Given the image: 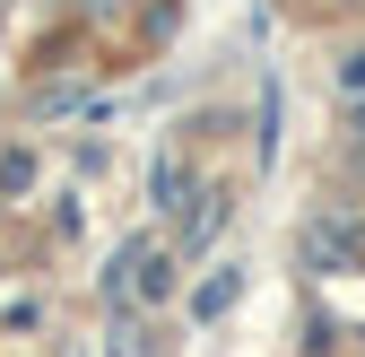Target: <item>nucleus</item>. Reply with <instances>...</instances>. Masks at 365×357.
<instances>
[{
    "label": "nucleus",
    "mask_w": 365,
    "mask_h": 357,
    "mask_svg": "<svg viewBox=\"0 0 365 357\" xmlns=\"http://www.w3.org/2000/svg\"><path fill=\"white\" fill-rule=\"evenodd\" d=\"M348 79H356V87H365V53H356V61H348Z\"/></svg>",
    "instance_id": "1"
}]
</instances>
